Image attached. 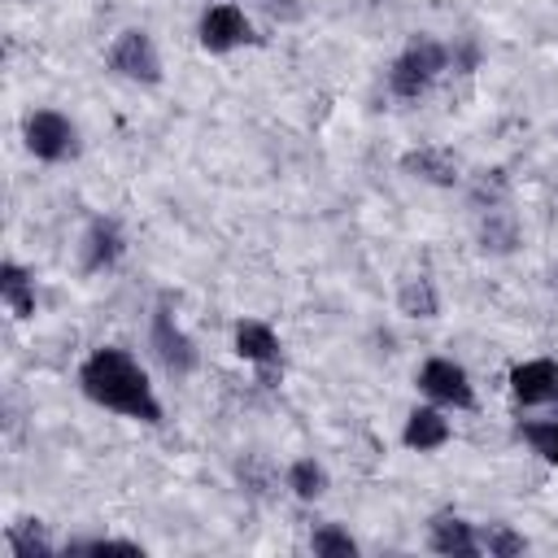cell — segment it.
Returning <instances> with one entry per match:
<instances>
[{
	"instance_id": "obj_1",
	"label": "cell",
	"mask_w": 558,
	"mask_h": 558,
	"mask_svg": "<svg viewBox=\"0 0 558 558\" xmlns=\"http://www.w3.org/2000/svg\"><path fill=\"white\" fill-rule=\"evenodd\" d=\"M78 384L105 410H118V414L140 418V423H161V401H157L144 366L126 349H96L83 362Z\"/></svg>"
},
{
	"instance_id": "obj_2",
	"label": "cell",
	"mask_w": 558,
	"mask_h": 558,
	"mask_svg": "<svg viewBox=\"0 0 558 558\" xmlns=\"http://www.w3.org/2000/svg\"><path fill=\"white\" fill-rule=\"evenodd\" d=\"M22 135H26V148H31L39 161H65V157L78 153V131H74V122H70L65 113H57V109H35V113L26 118V126H22Z\"/></svg>"
},
{
	"instance_id": "obj_3",
	"label": "cell",
	"mask_w": 558,
	"mask_h": 558,
	"mask_svg": "<svg viewBox=\"0 0 558 558\" xmlns=\"http://www.w3.org/2000/svg\"><path fill=\"white\" fill-rule=\"evenodd\" d=\"M109 70L131 78V83H157L161 78V57L144 31H122L109 48Z\"/></svg>"
},
{
	"instance_id": "obj_4",
	"label": "cell",
	"mask_w": 558,
	"mask_h": 558,
	"mask_svg": "<svg viewBox=\"0 0 558 558\" xmlns=\"http://www.w3.org/2000/svg\"><path fill=\"white\" fill-rule=\"evenodd\" d=\"M418 388H423L432 401L453 405V410H471V405H475V388H471L466 371H462L458 362H449V357H432V362H423V371H418Z\"/></svg>"
},
{
	"instance_id": "obj_5",
	"label": "cell",
	"mask_w": 558,
	"mask_h": 558,
	"mask_svg": "<svg viewBox=\"0 0 558 558\" xmlns=\"http://www.w3.org/2000/svg\"><path fill=\"white\" fill-rule=\"evenodd\" d=\"M153 349L170 375H187L196 366V344L187 340V331L174 323V314L166 305L153 314Z\"/></svg>"
},
{
	"instance_id": "obj_6",
	"label": "cell",
	"mask_w": 558,
	"mask_h": 558,
	"mask_svg": "<svg viewBox=\"0 0 558 558\" xmlns=\"http://www.w3.org/2000/svg\"><path fill=\"white\" fill-rule=\"evenodd\" d=\"M248 35H253V26H248L244 9H235V4H209V9L201 13V44H205L209 52H231V48H240Z\"/></svg>"
},
{
	"instance_id": "obj_7",
	"label": "cell",
	"mask_w": 558,
	"mask_h": 558,
	"mask_svg": "<svg viewBox=\"0 0 558 558\" xmlns=\"http://www.w3.org/2000/svg\"><path fill=\"white\" fill-rule=\"evenodd\" d=\"M510 392H514V401H523V405H545V401H554V397H558V362H549V357L519 362V366L510 371Z\"/></svg>"
},
{
	"instance_id": "obj_8",
	"label": "cell",
	"mask_w": 558,
	"mask_h": 558,
	"mask_svg": "<svg viewBox=\"0 0 558 558\" xmlns=\"http://www.w3.org/2000/svg\"><path fill=\"white\" fill-rule=\"evenodd\" d=\"M122 257V231L113 218H96L83 235V270H105Z\"/></svg>"
},
{
	"instance_id": "obj_9",
	"label": "cell",
	"mask_w": 558,
	"mask_h": 558,
	"mask_svg": "<svg viewBox=\"0 0 558 558\" xmlns=\"http://www.w3.org/2000/svg\"><path fill=\"white\" fill-rule=\"evenodd\" d=\"M401 440H405L410 449H418V453L440 449V445L449 440V418H445L440 410H432V405H418V410H410Z\"/></svg>"
},
{
	"instance_id": "obj_10",
	"label": "cell",
	"mask_w": 558,
	"mask_h": 558,
	"mask_svg": "<svg viewBox=\"0 0 558 558\" xmlns=\"http://www.w3.org/2000/svg\"><path fill=\"white\" fill-rule=\"evenodd\" d=\"M235 353H240L244 362L275 366V362H279V336H275L266 323L248 318V323H240V327H235Z\"/></svg>"
},
{
	"instance_id": "obj_11",
	"label": "cell",
	"mask_w": 558,
	"mask_h": 558,
	"mask_svg": "<svg viewBox=\"0 0 558 558\" xmlns=\"http://www.w3.org/2000/svg\"><path fill=\"white\" fill-rule=\"evenodd\" d=\"M401 166H405L414 179H427V183H440V187H453V183H458V161H453L445 148H418V153H405Z\"/></svg>"
},
{
	"instance_id": "obj_12",
	"label": "cell",
	"mask_w": 558,
	"mask_h": 558,
	"mask_svg": "<svg viewBox=\"0 0 558 558\" xmlns=\"http://www.w3.org/2000/svg\"><path fill=\"white\" fill-rule=\"evenodd\" d=\"M432 549H436V554H462V558H471V554H480V536L471 532L466 519L440 514V519L432 523Z\"/></svg>"
},
{
	"instance_id": "obj_13",
	"label": "cell",
	"mask_w": 558,
	"mask_h": 558,
	"mask_svg": "<svg viewBox=\"0 0 558 558\" xmlns=\"http://www.w3.org/2000/svg\"><path fill=\"white\" fill-rule=\"evenodd\" d=\"M0 296H4V305L17 318H31L35 314V283H31V275L17 262H4L0 266Z\"/></svg>"
},
{
	"instance_id": "obj_14",
	"label": "cell",
	"mask_w": 558,
	"mask_h": 558,
	"mask_svg": "<svg viewBox=\"0 0 558 558\" xmlns=\"http://www.w3.org/2000/svg\"><path fill=\"white\" fill-rule=\"evenodd\" d=\"M480 244H484L488 253H510V248L519 244V222H514L501 205L484 209V218H480Z\"/></svg>"
},
{
	"instance_id": "obj_15",
	"label": "cell",
	"mask_w": 558,
	"mask_h": 558,
	"mask_svg": "<svg viewBox=\"0 0 558 558\" xmlns=\"http://www.w3.org/2000/svg\"><path fill=\"white\" fill-rule=\"evenodd\" d=\"M432 78H436V74H432V70H423V65H418L410 52H401V57L392 61V70H388V87H392L401 100H414V96H423Z\"/></svg>"
},
{
	"instance_id": "obj_16",
	"label": "cell",
	"mask_w": 558,
	"mask_h": 558,
	"mask_svg": "<svg viewBox=\"0 0 558 558\" xmlns=\"http://www.w3.org/2000/svg\"><path fill=\"white\" fill-rule=\"evenodd\" d=\"M397 305H401V314H410V318H436V310H440V301H436V292H432V279H427V275L405 279V283H401V292H397Z\"/></svg>"
},
{
	"instance_id": "obj_17",
	"label": "cell",
	"mask_w": 558,
	"mask_h": 558,
	"mask_svg": "<svg viewBox=\"0 0 558 558\" xmlns=\"http://www.w3.org/2000/svg\"><path fill=\"white\" fill-rule=\"evenodd\" d=\"M288 488H292L301 501H314V497L327 493V471H323L314 458H296V462L288 466Z\"/></svg>"
},
{
	"instance_id": "obj_18",
	"label": "cell",
	"mask_w": 558,
	"mask_h": 558,
	"mask_svg": "<svg viewBox=\"0 0 558 558\" xmlns=\"http://www.w3.org/2000/svg\"><path fill=\"white\" fill-rule=\"evenodd\" d=\"M9 549H13L17 558H35V554H52V545H48V536H44V527H39L35 519H26V523H17V527L9 532Z\"/></svg>"
},
{
	"instance_id": "obj_19",
	"label": "cell",
	"mask_w": 558,
	"mask_h": 558,
	"mask_svg": "<svg viewBox=\"0 0 558 558\" xmlns=\"http://www.w3.org/2000/svg\"><path fill=\"white\" fill-rule=\"evenodd\" d=\"M480 549H488V554H497V558H514V554L527 549V541H523L519 532H510L506 523H488L484 536H480Z\"/></svg>"
},
{
	"instance_id": "obj_20",
	"label": "cell",
	"mask_w": 558,
	"mask_h": 558,
	"mask_svg": "<svg viewBox=\"0 0 558 558\" xmlns=\"http://www.w3.org/2000/svg\"><path fill=\"white\" fill-rule=\"evenodd\" d=\"M523 440L532 445V453H541L545 462H554V466H558V418L527 423V427H523Z\"/></svg>"
},
{
	"instance_id": "obj_21",
	"label": "cell",
	"mask_w": 558,
	"mask_h": 558,
	"mask_svg": "<svg viewBox=\"0 0 558 558\" xmlns=\"http://www.w3.org/2000/svg\"><path fill=\"white\" fill-rule=\"evenodd\" d=\"M310 545H314V554H327V558H353V554H357V541H353L349 532H340L336 523L318 527Z\"/></svg>"
},
{
	"instance_id": "obj_22",
	"label": "cell",
	"mask_w": 558,
	"mask_h": 558,
	"mask_svg": "<svg viewBox=\"0 0 558 558\" xmlns=\"http://www.w3.org/2000/svg\"><path fill=\"white\" fill-rule=\"evenodd\" d=\"M262 4H266L270 13H283V17H292V13H296V9H292V0H262Z\"/></svg>"
}]
</instances>
